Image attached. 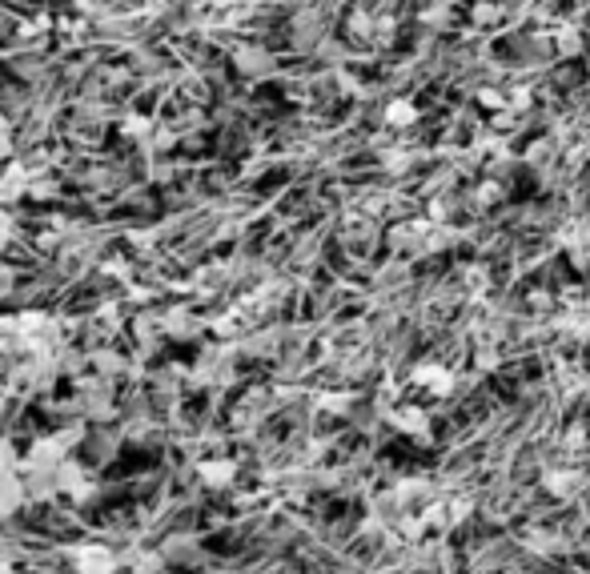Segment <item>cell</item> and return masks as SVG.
I'll use <instances>...</instances> for the list:
<instances>
[{
	"label": "cell",
	"instance_id": "3957f363",
	"mask_svg": "<svg viewBox=\"0 0 590 574\" xmlns=\"http://www.w3.org/2000/svg\"><path fill=\"white\" fill-rule=\"evenodd\" d=\"M201 478H205L209 486H229L233 466H229V462H205V466H201Z\"/></svg>",
	"mask_w": 590,
	"mask_h": 574
},
{
	"label": "cell",
	"instance_id": "7a4b0ae2",
	"mask_svg": "<svg viewBox=\"0 0 590 574\" xmlns=\"http://www.w3.org/2000/svg\"><path fill=\"white\" fill-rule=\"evenodd\" d=\"M29 498V486L17 478V470H0V514L17 510Z\"/></svg>",
	"mask_w": 590,
	"mask_h": 574
},
{
	"label": "cell",
	"instance_id": "277c9868",
	"mask_svg": "<svg viewBox=\"0 0 590 574\" xmlns=\"http://www.w3.org/2000/svg\"><path fill=\"white\" fill-rule=\"evenodd\" d=\"M0 298H5V273H0Z\"/></svg>",
	"mask_w": 590,
	"mask_h": 574
},
{
	"label": "cell",
	"instance_id": "6da1fadb",
	"mask_svg": "<svg viewBox=\"0 0 590 574\" xmlns=\"http://www.w3.org/2000/svg\"><path fill=\"white\" fill-rule=\"evenodd\" d=\"M73 566H77V574H117V554L109 550V546H77V554H73Z\"/></svg>",
	"mask_w": 590,
	"mask_h": 574
}]
</instances>
